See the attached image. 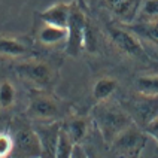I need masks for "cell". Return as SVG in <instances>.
Returning a JSON list of instances; mask_svg holds the SVG:
<instances>
[{
    "label": "cell",
    "instance_id": "21",
    "mask_svg": "<svg viewBox=\"0 0 158 158\" xmlns=\"http://www.w3.org/2000/svg\"><path fill=\"white\" fill-rule=\"evenodd\" d=\"M97 45H98V39H97L96 30L88 21L87 28H85V35H84V49L88 51V52H94L97 49Z\"/></svg>",
    "mask_w": 158,
    "mask_h": 158
},
{
    "label": "cell",
    "instance_id": "11",
    "mask_svg": "<svg viewBox=\"0 0 158 158\" xmlns=\"http://www.w3.org/2000/svg\"><path fill=\"white\" fill-rule=\"evenodd\" d=\"M60 128L61 127H60L58 123H51V124H45L39 130H36L37 134H39V137H40L42 158H55Z\"/></svg>",
    "mask_w": 158,
    "mask_h": 158
},
{
    "label": "cell",
    "instance_id": "1",
    "mask_svg": "<svg viewBox=\"0 0 158 158\" xmlns=\"http://www.w3.org/2000/svg\"><path fill=\"white\" fill-rule=\"evenodd\" d=\"M94 121L103 142L109 146L124 130L134 124L131 115H128L119 106L109 103L107 100L98 102V105L94 107Z\"/></svg>",
    "mask_w": 158,
    "mask_h": 158
},
{
    "label": "cell",
    "instance_id": "24",
    "mask_svg": "<svg viewBox=\"0 0 158 158\" xmlns=\"http://www.w3.org/2000/svg\"><path fill=\"white\" fill-rule=\"evenodd\" d=\"M72 158H88L85 148H84L82 145H75V148H73V155H72Z\"/></svg>",
    "mask_w": 158,
    "mask_h": 158
},
{
    "label": "cell",
    "instance_id": "17",
    "mask_svg": "<svg viewBox=\"0 0 158 158\" xmlns=\"http://www.w3.org/2000/svg\"><path fill=\"white\" fill-rule=\"evenodd\" d=\"M136 88L139 94L158 97V75H146L137 78Z\"/></svg>",
    "mask_w": 158,
    "mask_h": 158
},
{
    "label": "cell",
    "instance_id": "12",
    "mask_svg": "<svg viewBox=\"0 0 158 158\" xmlns=\"http://www.w3.org/2000/svg\"><path fill=\"white\" fill-rule=\"evenodd\" d=\"M61 128L75 145H82L88 134V121L82 116H73L63 124Z\"/></svg>",
    "mask_w": 158,
    "mask_h": 158
},
{
    "label": "cell",
    "instance_id": "13",
    "mask_svg": "<svg viewBox=\"0 0 158 158\" xmlns=\"http://www.w3.org/2000/svg\"><path fill=\"white\" fill-rule=\"evenodd\" d=\"M37 37L44 45H49V46L61 44V42H66V39H67V28L51 26V24H44L39 30Z\"/></svg>",
    "mask_w": 158,
    "mask_h": 158
},
{
    "label": "cell",
    "instance_id": "2",
    "mask_svg": "<svg viewBox=\"0 0 158 158\" xmlns=\"http://www.w3.org/2000/svg\"><path fill=\"white\" fill-rule=\"evenodd\" d=\"M148 143V134L140 130L136 124H131L124 130L110 145L118 158H140Z\"/></svg>",
    "mask_w": 158,
    "mask_h": 158
},
{
    "label": "cell",
    "instance_id": "10",
    "mask_svg": "<svg viewBox=\"0 0 158 158\" xmlns=\"http://www.w3.org/2000/svg\"><path fill=\"white\" fill-rule=\"evenodd\" d=\"M70 8L72 2L66 3V2H58L52 6L46 8L39 14V18L44 24H51V26L57 27H64L67 28L69 24V17H70Z\"/></svg>",
    "mask_w": 158,
    "mask_h": 158
},
{
    "label": "cell",
    "instance_id": "15",
    "mask_svg": "<svg viewBox=\"0 0 158 158\" xmlns=\"http://www.w3.org/2000/svg\"><path fill=\"white\" fill-rule=\"evenodd\" d=\"M28 52V46L19 39L0 35V55L6 57H23Z\"/></svg>",
    "mask_w": 158,
    "mask_h": 158
},
{
    "label": "cell",
    "instance_id": "19",
    "mask_svg": "<svg viewBox=\"0 0 158 158\" xmlns=\"http://www.w3.org/2000/svg\"><path fill=\"white\" fill-rule=\"evenodd\" d=\"M139 21H158V0H145L139 9Z\"/></svg>",
    "mask_w": 158,
    "mask_h": 158
},
{
    "label": "cell",
    "instance_id": "9",
    "mask_svg": "<svg viewBox=\"0 0 158 158\" xmlns=\"http://www.w3.org/2000/svg\"><path fill=\"white\" fill-rule=\"evenodd\" d=\"M133 119H136L145 127L151 119H154L158 115V97L140 94V97L133 103Z\"/></svg>",
    "mask_w": 158,
    "mask_h": 158
},
{
    "label": "cell",
    "instance_id": "26",
    "mask_svg": "<svg viewBox=\"0 0 158 158\" xmlns=\"http://www.w3.org/2000/svg\"><path fill=\"white\" fill-rule=\"evenodd\" d=\"M40 158H42V157H40Z\"/></svg>",
    "mask_w": 158,
    "mask_h": 158
},
{
    "label": "cell",
    "instance_id": "3",
    "mask_svg": "<svg viewBox=\"0 0 158 158\" xmlns=\"http://www.w3.org/2000/svg\"><path fill=\"white\" fill-rule=\"evenodd\" d=\"M88 18L78 3L73 0L70 8V17L67 24V39H66V54L70 57H78L84 49V35L87 28Z\"/></svg>",
    "mask_w": 158,
    "mask_h": 158
},
{
    "label": "cell",
    "instance_id": "18",
    "mask_svg": "<svg viewBox=\"0 0 158 158\" xmlns=\"http://www.w3.org/2000/svg\"><path fill=\"white\" fill-rule=\"evenodd\" d=\"M73 148H75V143L69 139V136L64 133V130L60 128V136H58L55 158H72V155H73Z\"/></svg>",
    "mask_w": 158,
    "mask_h": 158
},
{
    "label": "cell",
    "instance_id": "25",
    "mask_svg": "<svg viewBox=\"0 0 158 158\" xmlns=\"http://www.w3.org/2000/svg\"><path fill=\"white\" fill-rule=\"evenodd\" d=\"M85 151H87L88 158H103L96 149H94V148H91V146H87V148H85Z\"/></svg>",
    "mask_w": 158,
    "mask_h": 158
},
{
    "label": "cell",
    "instance_id": "7",
    "mask_svg": "<svg viewBox=\"0 0 158 158\" xmlns=\"http://www.w3.org/2000/svg\"><path fill=\"white\" fill-rule=\"evenodd\" d=\"M15 70L23 79L37 88L49 87L54 81L52 67L44 61H23L17 64Z\"/></svg>",
    "mask_w": 158,
    "mask_h": 158
},
{
    "label": "cell",
    "instance_id": "22",
    "mask_svg": "<svg viewBox=\"0 0 158 158\" xmlns=\"http://www.w3.org/2000/svg\"><path fill=\"white\" fill-rule=\"evenodd\" d=\"M14 151V139L8 133H0V158H10Z\"/></svg>",
    "mask_w": 158,
    "mask_h": 158
},
{
    "label": "cell",
    "instance_id": "8",
    "mask_svg": "<svg viewBox=\"0 0 158 158\" xmlns=\"http://www.w3.org/2000/svg\"><path fill=\"white\" fill-rule=\"evenodd\" d=\"M103 3L124 26H128L139 15L142 0H103Z\"/></svg>",
    "mask_w": 158,
    "mask_h": 158
},
{
    "label": "cell",
    "instance_id": "20",
    "mask_svg": "<svg viewBox=\"0 0 158 158\" xmlns=\"http://www.w3.org/2000/svg\"><path fill=\"white\" fill-rule=\"evenodd\" d=\"M15 88L9 81H3L0 84V107L3 109H9L10 106L15 103Z\"/></svg>",
    "mask_w": 158,
    "mask_h": 158
},
{
    "label": "cell",
    "instance_id": "4",
    "mask_svg": "<svg viewBox=\"0 0 158 158\" xmlns=\"http://www.w3.org/2000/svg\"><path fill=\"white\" fill-rule=\"evenodd\" d=\"M27 115L36 121L52 123L58 118L60 109H58L57 102L51 96L45 94L44 91L33 89L30 94L28 106H27Z\"/></svg>",
    "mask_w": 158,
    "mask_h": 158
},
{
    "label": "cell",
    "instance_id": "14",
    "mask_svg": "<svg viewBox=\"0 0 158 158\" xmlns=\"http://www.w3.org/2000/svg\"><path fill=\"white\" fill-rule=\"evenodd\" d=\"M127 27L136 36L143 37L158 46V21H151V23L149 21H137V23L134 21Z\"/></svg>",
    "mask_w": 158,
    "mask_h": 158
},
{
    "label": "cell",
    "instance_id": "6",
    "mask_svg": "<svg viewBox=\"0 0 158 158\" xmlns=\"http://www.w3.org/2000/svg\"><path fill=\"white\" fill-rule=\"evenodd\" d=\"M14 139V151L10 158H40L42 145L40 137L33 128H19Z\"/></svg>",
    "mask_w": 158,
    "mask_h": 158
},
{
    "label": "cell",
    "instance_id": "5",
    "mask_svg": "<svg viewBox=\"0 0 158 158\" xmlns=\"http://www.w3.org/2000/svg\"><path fill=\"white\" fill-rule=\"evenodd\" d=\"M107 31L112 44L123 54L136 60H148V55L139 40V36H136L131 30L121 27H109Z\"/></svg>",
    "mask_w": 158,
    "mask_h": 158
},
{
    "label": "cell",
    "instance_id": "16",
    "mask_svg": "<svg viewBox=\"0 0 158 158\" xmlns=\"http://www.w3.org/2000/svg\"><path fill=\"white\" fill-rule=\"evenodd\" d=\"M118 88V81L115 78H100L96 81L94 87H93V96L97 102H106L109 100L110 96L115 93V89Z\"/></svg>",
    "mask_w": 158,
    "mask_h": 158
},
{
    "label": "cell",
    "instance_id": "23",
    "mask_svg": "<svg viewBox=\"0 0 158 158\" xmlns=\"http://www.w3.org/2000/svg\"><path fill=\"white\" fill-rule=\"evenodd\" d=\"M143 130H145V133H146L148 136L154 137V139L158 142V115L143 127Z\"/></svg>",
    "mask_w": 158,
    "mask_h": 158
}]
</instances>
